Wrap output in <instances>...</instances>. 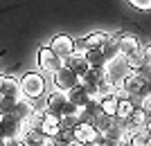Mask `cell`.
Here are the masks:
<instances>
[{"label": "cell", "mask_w": 151, "mask_h": 146, "mask_svg": "<svg viewBox=\"0 0 151 146\" xmlns=\"http://www.w3.org/2000/svg\"><path fill=\"white\" fill-rule=\"evenodd\" d=\"M20 83V95L25 99H32V101H38L47 95V79L41 72H25V74L18 79Z\"/></svg>", "instance_id": "1"}, {"label": "cell", "mask_w": 151, "mask_h": 146, "mask_svg": "<svg viewBox=\"0 0 151 146\" xmlns=\"http://www.w3.org/2000/svg\"><path fill=\"white\" fill-rule=\"evenodd\" d=\"M101 70H104V76H106V81L108 83H113L115 88H117V85H122V81H124L126 79V74H129V65H126V58L122 56H113V58H108L106 63H104V68H101Z\"/></svg>", "instance_id": "2"}, {"label": "cell", "mask_w": 151, "mask_h": 146, "mask_svg": "<svg viewBox=\"0 0 151 146\" xmlns=\"http://www.w3.org/2000/svg\"><path fill=\"white\" fill-rule=\"evenodd\" d=\"M45 110L52 113V115H57V117L77 113V108L68 101V95H65V92H59V90H54V92H50V95H45Z\"/></svg>", "instance_id": "3"}, {"label": "cell", "mask_w": 151, "mask_h": 146, "mask_svg": "<svg viewBox=\"0 0 151 146\" xmlns=\"http://www.w3.org/2000/svg\"><path fill=\"white\" fill-rule=\"evenodd\" d=\"M36 56H38V68H41V72H47V74H54V72H59L63 65H65V61H63L61 56H57L47 45H43V47L38 50Z\"/></svg>", "instance_id": "4"}, {"label": "cell", "mask_w": 151, "mask_h": 146, "mask_svg": "<svg viewBox=\"0 0 151 146\" xmlns=\"http://www.w3.org/2000/svg\"><path fill=\"white\" fill-rule=\"evenodd\" d=\"M79 83V76L75 74V72H70L65 65H63L59 72H54L52 74V85H54V90H59V92H68V90H72Z\"/></svg>", "instance_id": "5"}, {"label": "cell", "mask_w": 151, "mask_h": 146, "mask_svg": "<svg viewBox=\"0 0 151 146\" xmlns=\"http://www.w3.org/2000/svg\"><path fill=\"white\" fill-rule=\"evenodd\" d=\"M72 133H75V140L79 142V144H95V142L101 137V133L93 126V121H79V124L72 128Z\"/></svg>", "instance_id": "6"}, {"label": "cell", "mask_w": 151, "mask_h": 146, "mask_svg": "<svg viewBox=\"0 0 151 146\" xmlns=\"http://www.w3.org/2000/svg\"><path fill=\"white\" fill-rule=\"evenodd\" d=\"M57 56H61L63 61L75 52V38L72 36H68V34H57V36L50 41V45H47Z\"/></svg>", "instance_id": "7"}, {"label": "cell", "mask_w": 151, "mask_h": 146, "mask_svg": "<svg viewBox=\"0 0 151 146\" xmlns=\"http://www.w3.org/2000/svg\"><path fill=\"white\" fill-rule=\"evenodd\" d=\"M108 34L104 32H90L88 36L79 38V41H75V52H86V50H99L101 45H104V41H106Z\"/></svg>", "instance_id": "8"}, {"label": "cell", "mask_w": 151, "mask_h": 146, "mask_svg": "<svg viewBox=\"0 0 151 146\" xmlns=\"http://www.w3.org/2000/svg\"><path fill=\"white\" fill-rule=\"evenodd\" d=\"M65 68H68L70 72H75L79 79L90 70V65H88V61H86V56H83V52H72V54L65 58Z\"/></svg>", "instance_id": "9"}, {"label": "cell", "mask_w": 151, "mask_h": 146, "mask_svg": "<svg viewBox=\"0 0 151 146\" xmlns=\"http://www.w3.org/2000/svg\"><path fill=\"white\" fill-rule=\"evenodd\" d=\"M145 83H147V81L142 79V76H138L135 72H129V74H126V79L122 81V88L129 92V97H131V99H138V97L142 95V90H145Z\"/></svg>", "instance_id": "10"}, {"label": "cell", "mask_w": 151, "mask_h": 146, "mask_svg": "<svg viewBox=\"0 0 151 146\" xmlns=\"http://www.w3.org/2000/svg\"><path fill=\"white\" fill-rule=\"evenodd\" d=\"M104 79H106V76H104V70H88L79 79V83L86 88L88 95H93V92H97V88H99V83L104 81Z\"/></svg>", "instance_id": "11"}, {"label": "cell", "mask_w": 151, "mask_h": 146, "mask_svg": "<svg viewBox=\"0 0 151 146\" xmlns=\"http://www.w3.org/2000/svg\"><path fill=\"white\" fill-rule=\"evenodd\" d=\"M117 43H120V54L122 56H129V54H133V52L142 50L140 38L133 36V34H120V36H117Z\"/></svg>", "instance_id": "12"}, {"label": "cell", "mask_w": 151, "mask_h": 146, "mask_svg": "<svg viewBox=\"0 0 151 146\" xmlns=\"http://www.w3.org/2000/svg\"><path fill=\"white\" fill-rule=\"evenodd\" d=\"M38 130L45 135V137H57L59 135V130H61V124H59V117L57 115H52V113H47L45 110V117H43V124L38 126Z\"/></svg>", "instance_id": "13"}, {"label": "cell", "mask_w": 151, "mask_h": 146, "mask_svg": "<svg viewBox=\"0 0 151 146\" xmlns=\"http://www.w3.org/2000/svg\"><path fill=\"white\" fill-rule=\"evenodd\" d=\"M65 95H68V101L72 103L75 108H83V106H86V103L90 101V95L86 92V88H83L81 83H77L75 88H72V90H68Z\"/></svg>", "instance_id": "14"}, {"label": "cell", "mask_w": 151, "mask_h": 146, "mask_svg": "<svg viewBox=\"0 0 151 146\" xmlns=\"http://www.w3.org/2000/svg\"><path fill=\"white\" fill-rule=\"evenodd\" d=\"M34 101L32 99H25V97H20L18 101L14 103V108H12V115L14 117H18V119H29V115L34 113Z\"/></svg>", "instance_id": "15"}, {"label": "cell", "mask_w": 151, "mask_h": 146, "mask_svg": "<svg viewBox=\"0 0 151 146\" xmlns=\"http://www.w3.org/2000/svg\"><path fill=\"white\" fill-rule=\"evenodd\" d=\"M101 54H104V58H113V56H120V43H117V36H111L108 34L106 41H104V45L99 47Z\"/></svg>", "instance_id": "16"}, {"label": "cell", "mask_w": 151, "mask_h": 146, "mask_svg": "<svg viewBox=\"0 0 151 146\" xmlns=\"http://www.w3.org/2000/svg\"><path fill=\"white\" fill-rule=\"evenodd\" d=\"M83 56H86V61H88L90 70H101L104 63H106V58H104L101 50H86V52H83Z\"/></svg>", "instance_id": "17"}, {"label": "cell", "mask_w": 151, "mask_h": 146, "mask_svg": "<svg viewBox=\"0 0 151 146\" xmlns=\"http://www.w3.org/2000/svg\"><path fill=\"white\" fill-rule=\"evenodd\" d=\"M117 97L115 95H108V97H101V101H99V110L104 115H108V117H115V110H117Z\"/></svg>", "instance_id": "18"}, {"label": "cell", "mask_w": 151, "mask_h": 146, "mask_svg": "<svg viewBox=\"0 0 151 146\" xmlns=\"http://www.w3.org/2000/svg\"><path fill=\"white\" fill-rule=\"evenodd\" d=\"M133 108H135V99H120V101H117V110H115V117L120 121L126 119V117L133 113Z\"/></svg>", "instance_id": "19"}, {"label": "cell", "mask_w": 151, "mask_h": 146, "mask_svg": "<svg viewBox=\"0 0 151 146\" xmlns=\"http://www.w3.org/2000/svg\"><path fill=\"white\" fill-rule=\"evenodd\" d=\"M149 137H151V135L142 128L140 133H135V135L129 137V144H126V146H149Z\"/></svg>", "instance_id": "20"}, {"label": "cell", "mask_w": 151, "mask_h": 146, "mask_svg": "<svg viewBox=\"0 0 151 146\" xmlns=\"http://www.w3.org/2000/svg\"><path fill=\"white\" fill-rule=\"evenodd\" d=\"M126 58V65H129V70H138L140 65L145 63V54H142V50H138V52H133V54H129V56H124Z\"/></svg>", "instance_id": "21"}, {"label": "cell", "mask_w": 151, "mask_h": 146, "mask_svg": "<svg viewBox=\"0 0 151 146\" xmlns=\"http://www.w3.org/2000/svg\"><path fill=\"white\" fill-rule=\"evenodd\" d=\"M54 140L61 142V144H72V142H75V133H72V128H61Z\"/></svg>", "instance_id": "22"}, {"label": "cell", "mask_w": 151, "mask_h": 146, "mask_svg": "<svg viewBox=\"0 0 151 146\" xmlns=\"http://www.w3.org/2000/svg\"><path fill=\"white\" fill-rule=\"evenodd\" d=\"M45 135L41 133V130H38V128H29V130H27V135H25V142H29L32 146H36L38 142L43 140Z\"/></svg>", "instance_id": "23"}, {"label": "cell", "mask_w": 151, "mask_h": 146, "mask_svg": "<svg viewBox=\"0 0 151 146\" xmlns=\"http://www.w3.org/2000/svg\"><path fill=\"white\" fill-rule=\"evenodd\" d=\"M126 2L138 11H151V0H126Z\"/></svg>", "instance_id": "24"}, {"label": "cell", "mask_w": 151, "mask_h": 146, "mask_svg": "<svg viewBox=\"0 0 151 146\" xmlns=\"http://www.w3.org/2000/svg\"><path fill=\"white\" fill-rule=\"evenodd\" d=\"M95 144H97V146H126V144H122L120 140H113V137H106V135H101Z\"/></svg>", "instance_id": "25"}, {"label": "cell", "mask_w": 151, "mask_h": 146, "mask_svg": "<svg viewBox=\"0 0 151 146\" xmlns=\"http://www.w3.org/2000/svg\"><path fill=\"white\" fill-rule=\"evenodd\" d=\"M133 72H135L138 76H142L145 81H151V63H142L138 70H133Z\"/></svg>", "instance_id": "26"}, {"label": "cell", "mask_w": 151, "mask_h": 146, "mask_svg": "<svg viewBox=\"0 0 151 146\" xmlns=\"http://www.w3.org/2000/svg\"><path fill=\"white\" fill-rule=\"evenodd\" d=\"M142 54H145V63H151V43L142 47Z\"/></svg>", "instance_id": "27"}, {"label": "cell", "mask_w": 151, "mask_h": 146, "mask_svg": "<svg viewBox=\"0 0 151 146\" xmlns=\"http://www.w3.org/2000/svg\"><path fill=\"white\" fill-rule=\"evenodd\" d=\"M36 146H57V142L52 140V137H43V140L38 142V144H36Z\"/></svg>", "instance_id": "28"}, {"label": "cell", "mask_w": 151, "mask_h": 146, "mask_svg": "<svg viewBox=\"0 0 151 146\" xmlns=\"http://www.w3.org/2000/svg\"><path fill=\"white\" fill-rule=\"evenodd\" d=\"M9 146H32L29 142H25V140H18V142H12Z\"/></svg>", "instance_id": "29"}, {"label": "cell", "mask_w": 151, "mask_h": 146, "mask_svg": "<svg viewBox=\"0 0 151 146\" xmlns=\"http://www.w3.org/2000/svg\"><path fill=\"white\" fill-rule=\"evenodd\" d=\"M145 130L151 135V119H147V124H145Z\"/></svg>", "instance_id": "30"}, {"label": "cell", "mask_w": 151, "mask_h": 146, "mask_svg": "<svg viewBox=\"0 0 151 146\" xmlns=\"http://www.w3.org/2000/svg\"><path fill=\"white\" fill-rule=\"evenodd\" d=\"M2 81H5V74H0V88H2Z\"/></svg>", "instance_id": "31"}, {"label": "cell", "mask_w": 151, "mask_h": 146, "mask_svg": "<svg viewBox=\"0 0 151 146\" xmlns=\"http://www.w3.org/2000/svg\"><path fill=\"white\" fill-rule=\"evenodd\" d=\"M0 146H9V144H7V142H5V140H0Z\"/></svg>", "instance_id": "32"}, {"label": "cell", "mask_w": 151, "mask_h": 146, "mask_svg": "<svg viewBox=\"0 0 151 146\" xmlns=\"http://www.w3.org/2000/svg\"><path fill=\"white\" fill-rule=\"evenodd\" d=\"M79 146H97V144H79Z\"/></svg>", "instance_id": "33"}]
</instances>
